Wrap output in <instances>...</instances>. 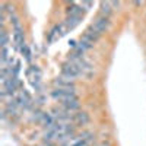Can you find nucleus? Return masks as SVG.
<instances>
[{"instance_id":"11","label":"nucleus","mask_w":146,"mask_h":146,"mask_svg":"<svg viewBox=\"0 0 146 146\" xmlns=\"http://www.w3.org/2000/svg\"><path fill=\"white\" fill-rule=\"evenodd\" d=\"M79 6H80L82 9H83V7H85V9H88V7L92 6V2H82V3H79Z\"/></svg>"},{"instance_id":"5","label":"nucleus","mask_w":146,"mask_h":146,"mask_svg":"<svg viewBox=\"0 0 146 146\" xmlns=\"http://www.w3.org/2000/svg\"><path fill=\"white\" fill-rule=\"evenodd\" d=\"M82 15V7L76 3H70L67 7V16H80Z\"/></svg>"},{"instance_id":"7","label":"nucleus","mask_w":146,"mask_h":146,"mask_svg":"<svg viewBox=\"0 0 146 146\" xmlns=\"http://www.w3.org/2000/svg\"><path fill=\"white\" fill-rule=\"evenodd\" d=\"M111 12H113V3H111V2H102V3H101V15H102V16L110 18Z\"/></svg>"},{"instance_id":"1","label":"nucleus","mask_w":146,"mask_h":146,"mask_svg":"<svg viewBox=\"0 0 146 146\" xmlns=\"http://www.w3.org/2000/svg\"><path fill=\"white\" fill-rule=\"evenodd\" d=\"M108 27H110V18L102 16V15H100L98 18H96V19L94 21L92 25H91V28H92L95 32H98L100 35H101V34H104V32L108 29Z\"/></svg>"},{"instance_id":"9","label":"nucleus","mask_w":146,"mask_h":146,"mask_svg":"<svg viewBox=\"0 0 146 146\" xmlns=\"http://www.w3.org/2000/svg\"><path fill=\"white\" fill-rule=\"evenodd\" d=\"M82 140H85V143H92L94 140H95V136L92 135V133H89V131H85V133H82V135L79 136Z\"/></svg>"},{"instance_id":"4","label":"nucleus","mask_w":146,"mask_h":146,"mask_svg":"<svg viewBox=\"0 0 146 146\" xmlns=\"http://www.w3.org/2000/svg\"><path fill=\"white\" fill-rule=\"evenodd\" d=\"M80 16H67L66 18V21H64V29L66 31H69V29H73L78 23L80 22Z\"/></svg>"},{"instance_id":"3","label":"nucleus","mask_w":146,"mask_h":146,"mask_svg":"<svg viewBox=\"0 0 146 146\" xmlns=\"http://www.w3.org/2000/svg\"><path fill=\"white\" fill-rule=\"evenodd\" d=\"M73 120H75V123H78V124H82V126L88 124L89 121H91V118H89V114H88V113H85V111H80V113L73 114Z\"/></svg>"},{"instance_id":"2","label":"nucleus","mask_w":146,"mask_h":146,"mask_svg":"<svg viewBox=\"0 0 146 146\" xmlns=\"http://www.w3.org/2000/svg\"><path fill=\"white\" fill-rule=\"evenodd\" d=\"M62 75L69 78V79H72V80H76V78L79 75H82V73H80V69L78 66L72 64V63H66L63 66V69H62Z\"/></svg>"},{"instance_id":"6","label":"nucleus","mask_w":146,"mask_h":146,"mask_svg":"<svg viewBox=\"0 0 146 146\" xmlns=\"http://www.w3.org/2000/svg\"><path fill=\"white\" fill-rule=\"evenodd\" d=\"M28 76L31 79V83L34 85V86H38V80H40V73L38 70H36V67H31L28 70Z\"/></svg>"},{"instance_id":"10","label":"nucleus","mask_w":146,"mask_h":146,"mask_svg":"<svg viewBox=\"0 0 146 146\" xmlns=\"http://www.w3.org/2000/svg\"><path fill=\"white\" fill-rule=\"evenodd\" d=\"M7 41H9V35H7V32L5 31V29H2V47L3 48H6L7 47Z\"/></svg>"},{"instance_id":"8","label":"nucleus","mask_w":146,"mask_h":146,"mask_svg":"<svg viewBox=\"0 0 146 146\" xmlns=\"http://www.w3.org/2000/svg\"><path fill=\"white\" fill-rule=\"evenodd\" d=\"M60 29H62V27H60V25H57V27H54L51 31H50V34H48V41H50V42H53L54 40H56V35H62V34H58L60 32Z\"/></svg>"}]
</instances>
